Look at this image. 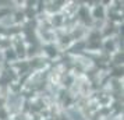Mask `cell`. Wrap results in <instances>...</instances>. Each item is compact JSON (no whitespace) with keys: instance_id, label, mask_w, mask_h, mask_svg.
<instances>
[{"instance_id":"obj_1","label":"cell","mask_w":124,"mask_h":120,"mask_svg":"<svg viewBox=\"0 0 124 120\" xmlns=\"http://www.w3.org/2000/svg\"><path fill=\"white\" fill-rule=\"evenodd\" d=\"M70 113L74 116L73 120H82V119H81V116H79V113H74V112H70Z\"/></svg>"}]
</instances>
